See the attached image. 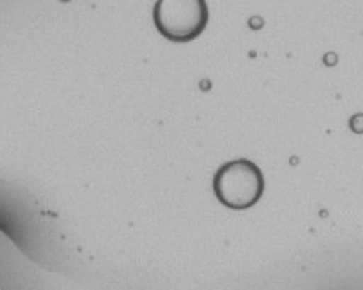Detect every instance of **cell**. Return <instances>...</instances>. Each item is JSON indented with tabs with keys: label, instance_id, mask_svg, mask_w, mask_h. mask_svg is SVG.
<instances>
[{
	"label": "cell",
	"instance_id": "6da1fadb",
	"mask_svg": "<svg viewBox=\"0 0 363 290\" xmlns=\"http://www.w3.org/2000/svg\"><path fill=\"white\" fill-rule=\"evenodd\" d=\"M161 31L169 38L185 40L196 37L206 23L203 0H161L156 9Z\"/></svg>",
	"mask_w": 363,
	"mask_h": 290
},
{
	"label": "cell",
	"instance_id": "7a4b0ae2",
	"mask_svg": "<svg viewBox=\"0 0 363 290\" xmlns=\"http://www.w3.org/2000/svg\"><path fill=\"white\" fill-rule=\"evenodd\" d=\"M216 194L228 206H247L258 197L262 190V176L247 161L227 164L216 175Z\"/></svg>",
	"mask_w": 363,
	"mask_h": 290
}]
</instances>
